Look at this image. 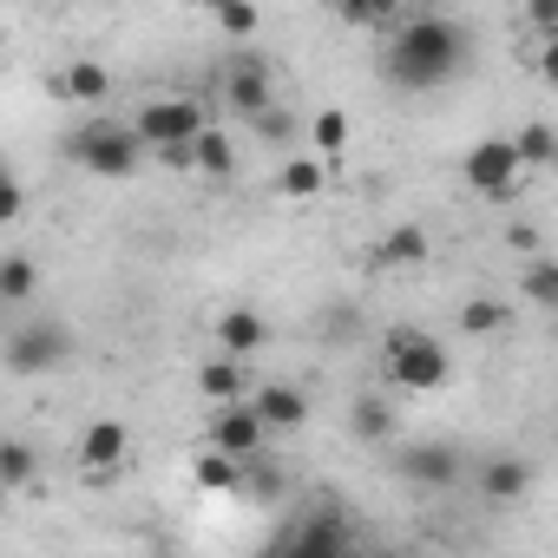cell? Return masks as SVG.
<instances>
[{
  "label": "cell",
  "instance_id": "obj_1",
  "mask_svg": "<svg viewBox=\"0 0 558 558\" xmlns=\"http://www.w3.org/2000/svg\"><path fill=\"white\" fill-rule=\"evenodd\" d=\"M381 73L401 93H434V86L460 80L466 73V27L453 14H414V21H401V34L381 53Z\"/></svg>",
  "mask_w": 558,
  "mask_h": 558
},
{
  "label": "cell",
  "instance_id": "obj_2",
  "mask_svg": "<svg viewBox=\"0 0 558 558\" xmlns=\"http://www.w3.org/2000/svg\"><path fill=\"white\" fill-rule=\"evenodd\" d=\"M381 375H388L395 388H408V395H434V388L453 375V362H447V342H440V336L401 323V329L381 342Z\"/></svg>",
  "mask_w": 558,
  "mask_h": 558
},
{
  "label": "cell",
  "instance_id": "obj_3",
  "mask_svg": "<svg viewBox=\"0 0 558 558\" xmlns=\"http://www.w3.org/2000/svg\"><path fill=\"white\" fill-rule=\"evenodd\" d=\"M145 151H151V145L138 138V125H119V119H93V125H80V132L66 138V158H73L80 171H93V178H132Z\"/></svg>",
  "mask_w": 558,
  "mask_h": 558
},
{
  "label": "cell",
  "instance_id": "obj_4",
  "mask_svg": "<svg viewBox=\"0 0 558 558\" xmlns=\"http://www.w3.org/2000/svg\"><path fill=\"white\" fill-rule=\"evenodd\" d=\"M256 558H355L349 538V512L342 506H310L303 519H290Z\"/></svg>",
  "mask_w": 558,
  "mask_h": 558
},
{
  "label": "cell",
  "instance_id": "obj_5",
  "mask_svg": "<svg viewBox=\"0 0 558 558\" xmlns=\"http://www.w3.org/2000/svg\"><path fill=\"white\" fill-rule=\"evenodd\" d=\"M73 362V329L60 316H34L8 336V375H47V368H66Z\"/></svg>",
  "mask_w": 558,
  "mask_h": 558
},
{
  "label": "cell",
  "instance_id": "obj_6",
  "mask_svg": "<svg viewBox=\"0 0 558 558\" xmlns=\"http://www.w3.org/2000/svg\"><path fill=\"white\" fill-rule=\"evenodd\" d=\"M138 138L151 145V151H171V145H197L217 119H210V106H197V99H151V106H138Z\"/></svg>",
  "mask_w": 558,
  "mask_h": 558
},
{
  "label": "cell",
  "instance_id": "obj_7",
  "mask_svg": "<svg viewBox=\"0 0 558 558\" xmlns=\"http://www.w3.org/2000/svg\"><path fill=\"white\" fill-rule=\"evenodd\" d=\"M223 106L250 125H263L276 112V80H269V60L263 53H236L230 73H223Z\"/></svg>",
  "mask_w": 558,
  "mask_h": 558
},
{
  "label": "cell",
  "instance_id": "obj_8",
  "mask_svg": "<svg viewBox=\"0 0 558 558\" xmlns=\"http://www.w3.org/2000/svg\"><path fill=\"white\" fill-rule=\"evenodd\" d=\"M519 151H512V138H480L466 158H460V178L480 191V197H512V184H519Z\"/></svg>",
  "mask_w": 558,
  "mask_h": 558
},
{
  "label": "cell",
  "instance_id": "obj_9",
  "mask_svg": "<svg viewBox=\"0 0 558 558\" xmlns=\"http://www.w3.org/2000/svg\"><path fill=\"white\" fill-rule=\"evenodd\" d=\"M263 434H269V427L256 421V408H250V401H230V408H217V414H210V447H217V453H230V460H243V466L263 453Z\"/></svg>",
  "mask_w": 558,
  "mask_h": 558
},
{
  "label": "cell",
  "instance_id": "obj_10",
  "mask_svg": "<svg viewBox=\"0 0 558 558\" xmlns=\"http://www.w3.org/2000/svg\"><path fill=\"white\" fill-rule=\"evenodd\" d=\"M125 453H132L125 421H86V434H80V473L86 480H119Z\"/></svg>",
  "mask_w": 558,
  "mask_h": 558
},
{
  "label": "cell",
  "instance_id": "obj_11",
  "mask_svg": "<svg viewBox=\"0 0 558 558\" xmlns=\"http://www.w3.org/2000/svg\"><path fill=\"white\" fill-rule=\"evenodd\" d=\"M250 408H256V421H263L269 434H296V427L310 421V395L290 388V381H263V388H250Z\"/></svg>",
  "mask_w": 558,
  "mask_h": 558
},
{
  "label": "cell",
  "instance_id": "obj_12",
  "mask_svg": "<svg viewBox=\"0 0 558 558\" xmlns=\"http://www.w3.org/2000/svg\"><path fill=\"white\" fill-rule=\"evenodd\" d=\"M401 473H408L414 486L440 493V486H453V480L466 473V460H460V447H447V440H421V447L401 453Z\"/></svg>",
  "mask_w": 558,
  "mask_h": 558
},
{
  "label": "cell",
  "instance_id": "obj_13",
  "mask_svg": "<svg viewBox=\"0 0 558 558\" xmlns=\"http://www.w3.org/2000/svg\"><path fill=\"white\" fill-rule=\"evenodd\" d=\"M473 486H480L493 506H512V499L532 493V460H519V453H493V460L473 466Z\"/></svg>",
  "mask_w": 558,
  "mask_h": 558
},
{
  "label": "cell",
  "instance_id": "obj_14",
  "mask_svg": "<svg viewBox=\"0 0 558 558\" xmlns=\"http://www.w3.org/2000/svg\"><path fill=\"white\" fill-rule=\"evenodd\" d=\"M210 329H217V349H223L230 362H250V355L269 349V323H263L256 310H223Z\"/></svg>",
  "mask_w": 558,
  "mask_h": 558
},
{
  "label": "cell",
  "instance_id": "obj_15",
  "mask_svg": "<svg viewBox=\"0 0 558 558\" xmlns=\"http://www.w3.org/2000/svg\"><path fill=\"white\" fill-rule=\"evenodd\" d=\"M427 256H434V243H427V230H421V223H395V230L368 250V263H375V269H421Z\"/></svg>",
  "mask_w": 558,
  "mask_h": 558
},
{
  "label": "cell",
  "instance_id": "obj_16",
  "mask_svg": "<svg viewBox=\"0 0 558 558\" xmlns=\"http://www.w3.org/2000/svg\"><path fill=\"white\" fill-rule=\"evenodd\" d=\"M53 93H60V99H73V106H99V99L112 93V73H106L99 60H73V66L53 80Z\"/></svg>",
  "mask_w": 558,
  "mask_h": 558
},
{
  "label": "cell",
  "instance_id": "obj_17",
  "mask_svg": "<svg viewBox=\"0 0 558 558\" xmlns=\"http://www.w3.org/2000/svg\"><path fill=\"white\" fill-rule=\"evenodd\" d=\"M243 388H250V375H243V362H230V355H217V362H204V368H197V395H204L210 408L243 401Z\"/></svg>",
  "mask_w": 558,
  "mask_h": 558
},
{
  "label": "cell",
  "instance_id": "obj_18",
  "mask_svg": "<svg viewBox=\"0 0 558 558\" xmlns=\"http://www.w3.org/2000/svg\"><path fill=\"white\" fill-rule=\"evenodd\" d=\"M519 296H525L532 310L558 316V256H532V263L519 269Z\"/></svg>",
  "mask_w": 558,
  "mask_h": 558
},
{
  "label": "cell",
  "instance_id": "obj_19",
  "mask_svg": "<svg viewBox=\"0 0 558 558\" xmlns=\"http://www.w3.org/2000/svg\"><path fill=\"white\" fill-rule=\"evenodd\" d=\"M323 184H329V165L323 158H283V171H276V191L283 197H323Z\"/></svg>",
  "mask_w": 558,
  "mask_h": 558
},
{
  "label": "cell",
  "instance_id": "obj_20",
  "mask_svg": "<svg viewBox=\"0 0 558 558\" xmlns=\"http://www.w3.org/2000/svg\"><path fill=\"white\" fill-rule=\"evenodd\" d=\"M191 480H197L204 493H236V486H243V460H230V453L204 447V453L191 460Z\"/></svg>",
  "mask_w": 558,
  "mask_h": 558
},
{
  "label": "cell",
  "instance_id": "obj_21",
  "mask_svg": "<svg viewBox=\"0 0 558 558\" xmlns=\"http://www.w3.org/2000/svg\"><path fill=\"white\" fill-rule=\"evenodd\" d=\"M34 290H40L34 256H0V303L21 310V303H34Z\"/></svg>",
  "mask_w": 558,
  "mask_h": 558
},
{
  "label": "cell",
  "instance_id": "obj_22",
  "mask_svg": "<svg viewBox=\"0 0 558 558\" xmlns=\"http://www.w3.org/2000/svg\"><path fill=\"white\" fill-rule=\"evenodd\" d=\"M512 151H519V165H525V171H532V165H545V171H551V165H558V132H551L545 119H532V125H519V132H512Z\"/></svg>",
  "mask_w": 558,
  "mask_h": 558
},
{
  "label": "cell",
  "instance_id": "obj_23",
  "mask_svg": "<svg viewBox=\"0 0 558 558\" xmlns=\"http://www.w3.org/2000/svg\"><path fill=\"white\" fill-rule=\"evenodd\" d=\"M191 151H197V171H204V178H230V171H236V138H230L223 125H210Z\"/></svg>",
  "mask_w": 558,
  "mask_h": 558
},
{
  "label": "cell",
  "instance_id": "obj_24",
  "mask_svg": "<svg viewBox=\"0 0 558 558\" xmlns=\"http://www.w3.org/2000/svg\"><path fill=\"white\" fill-rule=\"evenodd\" d=\"M506 323H512V310H506L499 296H466V303H460V329H466V336H499Z\"/></svg>",
  "mask_w": 558,
  "mask_h": 558
},
{
  "label": "cell",
  "instance_id": "obj_25",
  "mask_svg": "<svg viewBox=\"0 0 558 558\" xmlns=\"http://www.w3.org/2000/svg\"><path fill=\"white\" fill-rule=\"evenodd\" d=\"M349 434H355V440H388V434H395V408L375 401V395H362V401L349 408Z\"/></svg>",
  "mask_w": 558,
  "mask_h": 558
},
{
  "label": "cell",
  "instance_id": "obj_26",
  "mask_svg": "<svg viewBox=\"0 0 558 558\" xmlns=\"http://www.w3.org/2000/svg\"><path fill=\"white\" fill-rule=\"evenodd\" d=\"M34 473H40V453L14 434V440H0V480L8 486H34Z\"/></svg>",
  "mask_w": 558,
  "mask_h": 558
},
{
  "label": "cell",
  "instance_id": "obj_27",
  "mask_svg": "<svg viewBox=\"0 0 558 558\" xmlns=\"http://www.w3.org/2000/svg\"><path fill=\"white\" fill-rule=\"evenodd\" d=\"M349 151V112L342 106H323L316 112V158L329 165V158H342Z\"/></svg>",
  "mask_w": 558,
  "mask_h": 558
},
{
  "label": "cell",
  "instance_id": "obj_28",
  "mask_svg": "<svg viewBox=\"0 0 558 558\" xmlns=\"http://www.w3.org/2000/svg\"><path fill=\"white\" fill-rule=\"evenodd\" d=\"M243 486H250L263 506H276V499L290 493V480H283V466H276V460H250V466H243Z\"/></svg>",
  "mask_w": 558,
  "mask_h": 558
},
{
  "label": "cell",
  "instance_id": "obj_29",
  "mask_svg": "<svg viewBox=\"0 0 558 558\" xmlns=\"http://www.w3.org/2000/svg\"><path fill=\"white\" fill-rule=\"evenodd\" d=\"M210 21H217V34H230V40H250V34H263V14H256V8H236V0L210 8Z\"/></svg>",
  "mask_w": 558,
  "mask_h": 558
},
{
  "label": "cell",
  "instance_id": "obj_30",
  "mask_svg": "<svg viewBox=\"0 0 558 558\" xmlns=\"http://www.w3.org/2000/svg\"><path fill=\"white\" fill-rule=\"evenodd\" d=\"M27 210V184H21V171L8 165V178H0V223H14Z\"/></svg>",
  "mask_w": 558,
  "mask_h": 558
},
{
  "label": "cell",
  "instance_id": "obj_31",
  "mask_svg": "<svg viewBox=\"0 0 558 558\" xmlns=\"http://www.w3.org/2000/svg\"><path fill=\"white\" fill-rule=\"evenodd\" d=\"M388 14H395L388 0H349V8H342V21H349V27H381Z\"/></svg>",
  "mask_w": 558,
  "mask_h": 558
},
{
  "label": "cell",
  "instance_id": "obj_32",
  "mask_svg": "<svg viewBox=\"0 0 558 558\" xmlns=\"http://www.w3.org/2000/svg\"><path fill=\"white\" fill-rule=\"evenodd\" d=\"M525 21H532L538 34H551V40H558V0H532V8H525Z\"/></svg>",
  "mask_w": 558,
  "mask_h": 558
},
{
  "label": "cell",
  "instance_id": "obj_33",
  "mask_svg": "<svg viewBox=\"0 0 558 558\" xmlns=\"http://www.w3.org/2000/svg\"><path fill=\"white\" fill-rule=\"evenodd\" d=\"M158 165L165 171H197V151L191 145H171V151H158Z\"/></svg>",
  "mask_w": 558,
  "mask_h": 558
},
{
  "label": "cell",
  "instance_id": "obj_34",
  "mask_svg": "<svg viewBox=\"0 0 558 558\" xmlns=\"http://www.w3.org/2000/svg\"><path fill=\"white\" fill-rule=\"evenodd\" d=\"M538 80H545V86H558V40H545V47H538Z\"/></svg>",
  "mask_w": 558,
  "mask_h": 558
},
{
  "label": "cell",
  "instance_id": "obj_35",
  "mask_svg": "<svg viewBox=\"0 0 558 558\" xmlns=\"http://www.w3.org/2000/svg\"><path fill=\"white\" fill-rule=\"evenodd\" d=\"M256 132H263V138H276V145H283V138H290V119H283V112H269V119H263Z\"/></svg>",
  "mask_w": 558,
  "mask_h": 558
},
{
  "label": "cell",
  "instance_id": "obj_36",
  "mask_svg": "<svg viewBox=\"0 0 558 558\" xmlns=\"http://www.w3.org/2000/svg\"><path fill=\"white\" fill-rule=\"evenodd\" d=\"M506 236H512V250H525V256H532V243H538V236H532V223H512Z\"/></svg>",
  "mask_w": 558,
  "mask_h": 558
},
{
  "label": "cell",
  "instance_id": "obj_37",
  "mask_svg": "<svg viewBox=\"0 0 558 558\" xmlns=\"http://www.w3.org/2000/svg\"><path fill=\"white\" fill-rule=\"evenodd\" d=\"M368 558H401V551H368Z\"/></svg>",
  "mask_w": 558,
  "mask_h": 558
},
{
  "label": "cell",
  "instance_id": "obj_38",
  "mask_svg": "<svg viewBox=\"0 0 558 558\" xmlns=\"http://www.w3.org/2000/svg\"><path fill=\"white\" fill-rule=\"evenodd\" d=\"M551 178H558V165H551Z\"/></svg>",
  "mask_w": 558,
  "mask_h": 558
}]
</instances>
